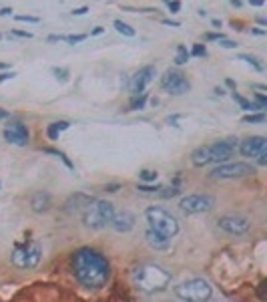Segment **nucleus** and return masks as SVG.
Listing matches in <instances>:
<instances>
[{"instance_id":"f257e3e1","label":"nucleus","mask_w":267,"mask_h":302,"mask_svg":"<svg viewBox=\"0 0 267 302\" xmlns=\"http://www.w3.org/2000/svg\"><path fill=\"white\" fill-rule=\"evenodd\" d=\"M73 272L75 278L87 288H100L111 276V264L98 250L81 248L73 256Z\"/></svg>"},{"instance_id":"f03ea898","label":"nucleus","mask_w":267,"mask_h":302,"mask_svg":"<svg viewBox=\"0 0 267 302\" xmlns=\"http://www.w3.org/2000/svg\"><path fill=\"white\" fill-rule=\"evenodd\" d=\"M133 282L139 290H143L147 294L163 292L171 284V272L165 270L163 266H159V264L145 262V264H139L133 270Z\"/></svg>"},{"instance_id":"7ed1b4c3","label":"nucleus","mask_w":267,"mask_h":302,"mask_svg":"<svg viewBox=\"0 0 267 302\" xmlns=\"http://www.w3.org/2000/svg\"><path fill=\"white\" fill-rule=\"evenodd\" d=\"M145 218H147L149 228H151L153 232L161 234V236H165V238H169V240L179 234V222H177V218L171 216V214H169L167 210H163V208H157V206L149 208V210L145 212Z\"/></svg>"},{"instance_id":"20e7f679","label":"nucleus","mask_w":267,"mask_h":302,"mask_svg":"<svg viewBox=\"0 0 267 302\" xmlns=\"http://www.w3.org/2000/svg\"><path fill=\"white\" fill-rule=\"evenodd\" d=\"M115 208L111 201H104V199H94L90 206H87V210L83 212V222L87 228H94L100 230L104 226H109L113 220Z\"/></svg>"},{"instance_id":"39448f33","label":"nucleus","mask_w":267,"mask_h":302,"mask_svg":"<svg viewBox=\"0 0 267 302\" xmlns=\"http://www.w3.org/2000/svg\"><path fill=\"white\" fill-rule=\"evenodd\" d=\"M175 294L177 298L185 300V302H207L213 294L211 284L203 278H193V280H185L181 284L175 286Z\"/></svg>"},{"instance_id":"423d86ee","label":"nucleus","mask_w":267,"mask_h":302,"mask_svg":"<svg viewBox=\"0 0 267 302\" xmlns=\"http://www.w3.org/2000/svg\"><path fill=\"white\" fill-rule=\"evenodd\" d=\"M40 258H42V248L36 240H28L24 244H18L12 250V264L16 268H22V270L36 268Z\"/></svg>"},{"instance_id":"0eeeda50","label":"nucleus","mask_w":267,"mask_h":302,"mask_svg":"<svg viewBox=\"0 0 267 302\" xmlns=\"http://www.w3.org/2000/svg\"><path fill=\"white\" fill-rule=\"evenodd\" d=\"M213 206H215V199L207 193H193L179 201V208L185 214H203V212H209Z\"/></svg>"},{"instance_id":"6e6552de","label":"nucleus","mask_w":267,"mask_h":302,"mask_svg":"<svg viewBox=\"0 0 267 302\" xmlns=\"http://www.w3.org/2000/svg\"><path fill=\"white\" fill-rule=\"evenodd\" d=\"M253 173H255V169L249 163H241V161L221 163L211 171V175L215 179H235V177H247V175H253Z\"/></svg>"},{"instance_id":"1a4fd4ad","label":"nucleus","mask_w":267,"mask_h":302,"mask_svg":"<svg viewBox=\"0 0 267 302\" xmlns=\"http://www.w3.org/2000/svg\"><path fill=\"white\" fill-rule=\"evenodd\" d=\"M235 151H237V141L235 139L215 141L213 145H209V161L211 163H225L235 155Z\"/></svg>"},{"instance_id":"9d476101","label":"nucleus","mask_w":267,"mask_h":302,"mask_svg":"<svg viewBox=\"0 0 267 302\" xmlns=\"http://www.w3.org/2000/svg\"><path fill=\"white\" fill-rule=\"evenodd\" d=\"M161 87H163L167 93L179 97V95H185V93L191 89V83H189L187 77H185L183 73H179V71H165V75L161 77Z\"/></svg>"},{"instance_id":"9b49d317","label":"nucleus","mask_w":267,"mask_h":302,"mask_svg":"<svg viewBox=\"0 0 267 302\" xmlns=\"http://www.w3.org/2000/svg\"><path fill=\"white\" fill-rule=\"evenodd\" d=\"M217 226H219L223 232L233 234V236L247 234V232H249V228H251V224H249V220H247V218H243V216H235V214L221 216V218L217 220Z\"/></svg>"},{"instance_id":"f8f14e48","label":"nucleus","mask_w":267,"mask_h":302,"mask_svg":"<svg viewBox=\"0 0 267 302\" xmlns=\"http://www.w3.org/2000/svg\"><path fill=\"white\" fill-rule=\"evenodd\" d=\"M153 77H155V67L153 65H147V67H143V69H139L133 77H131V81H129V91L137 97V95H143L145 93V87L153 81Z\"/></svg>"},{"instance_id":"ddd939ff","label":"nucleus","mask_w":267,"mask_h":302,"mask_svg":"<svg viewBox=\"0 0 267 302\" xmlns=\"http://www.w3.org/2000/svg\"><path fill=\"white\" fill-rule=\"evenodd\" d=\"M265 145H267L265 137H261V135H253V137L243 139V141H241V145H237V149H239V153H241V155H245V157H257V155L261 153V151H265Z\"/></svg>"},{"instance_id":"4468645a","label":"nucleus","mask_w":267,"mask_h":302,"mask_svg":"<svg viewBox=\"0 0 267 302\" xmlns=\"http://www.w3.org/2000/svg\"><path fill=\"white\" fill-rule=\"evenodd\" d=\"M4 139L8 143H14V145H26L28 143V129L22 125V123H10L6 129H4Z\"/></svg>"},{"instance_id":"2eb2a0df","label":"nucleus","mask_w":267,"mask_h":302,"mask_svg":"<svg viewBox=\"0 0 267 302\" xmlns=\"http://www.w3.org/2000/svg\"><path fill=\"white\" fill-rule=\"evenodd\" d=\"M111 226L115 232H121V234H127L135 228V216L129 212V210H121V212H115L113 214V220H111Z\"/></svg>"},{"instance_id":"dca6fc26","label":"nucleus","mask_w":267,"mask_h":302,"mask_svg":"<svg viewBox=\"0 0 267 302\" xmlns=\"http://www.w3.org/2000/svg\"><path fill=\"white\" fill-rule=\"evenodd\" d=\"M94 201V197L87 195V193H75L67 199V204H65V210L67 214H77V212H85L87 206H90Z\"/></svg>"},{"instance_id":"f3484780","label":"nucleus","mask_w":267,"mask_h":302,"mask_svg":"<svg viewBox=\"0 0 267 302\" xmlns=\"http://www.w3.org/2000/svg\"><path fill=\"white\" fill-rule=\"evenodd\" d=\"M50 204H52V197L48 191H36L32 197H30V208L32 212L36 214H44L50 210Z\"/></svg>"},{"instance_id":"a211bd4d","label":"nucleus","mask_w":267,"mask_h":302,"mask_svg":"<svg viewBox=\"0 0 267 302\" xmlns=\"http://www.w3.org/2000/svg\"><path fill=\"white\" fill-rule=\"evenodd\" d=\"M145 240H147V244H149L151 248H155V250H167L169 244H171L169 238H165V236H161V234L153 232L151 228L145 232Z\"/></svg>"},{"instance_id":"6ab92c4d","label":"nucleus","mask_w":267,"mask_h":302,"mask_svg":"<svg viewBox=\"0 0 267 302\" xmlns=\"http://www.w3.org/2000/svg\"><path fill=\"white\" fill-rule=\"evenodd\" d=\"M191 161H193V165L195 167H203V165H207V163H211L209 161V145H201V147H197L193 153H191Z\"/></svg>"},{"instance_id":"aec40b11","label":"nucleus","mask_w":267,"mask_h":302,"mask_svg":"<svg viewBox=\"0 0 267 302\" xmlns=\"http://www.w3.org/2000/svg\"><path fill=\"white\" fill-rule=\"evenodd\" d=\"M69 127H71L69 121H57V123H50V125H48L46 133H48L50 139H59V135H61L65 129H69Z\"/></svg>"},{"instance_id":"412c9836","label":"nucleus","mask_w":267,"mask_h":302,"mask_svg":"<svg viewBox=\"0 0 267 302\" xmlns=\"http://www.w3.org/2000/svg\"><path fill=\"white\" fill-rule=\"evenodd\" d=\"M113 24H115L117 32H121V34H125V36H135V34H137V30H135V28H133L131 24L123 22V20H115Z\"/></svg>"},{"instance_id":"4be33fe9","label":"nucleus","mask_w":267,"mask_h":302,"mask_svg":"<svg viewBox=\"0 0 267 302\" xmlns=\"http://www.w3.org/2000/svg\"><path fill=\"white\" fill-rule=\"evenodd\" d=\"M189 57H191V55H189V50H187L183 44H179V46H177V57H175V63H177V65H185V63L189 61Z\"/></svg>"},{"instance_id":"5701e85b","label":"nucleus","mask_w":267,"mask_h":302,"mask_svg":"<svg viewBox=\"0 0 267 302\" xmlns=\"http://www.w3.org/2000/svg\"><path fill=\"white\" fill-rule=\"evenodd\" d=\"M233 99L237 101V103L241 105V109H245V111H255V109H257V105L249 103V101H247L245 97H241V95H239V93H235V91H233Z\"/></svg>"},{"instance_id":"b1692460","label":"nucleus","mask_w":267,"mask_h":302,"mask_svg":"<svg viewBox=\"0 0 267 302\" xmlns=\"http://www.w3.org/2000/svg\"><path fill=\"white\" fill-rule=\"evenodd\" d=\"M161 189H163L161 183H157V185H137V191H139V193H147V195H151V193H161Z\"/></svg>"},{"instance_id":"393cba45","label":"nucleus","mask_w":267,"mask_h":302,"mask_svg":"<svg viewBox=\"0 0 267 302\" xmlns=\"http://www.w3.org/2000/svg\"><path fill=\"white\" fill-rule=\"evenodd\" d=\"M239 61H243V63L251 65L255 71H263V65H261V63H257V59H255V57H249V55H239Z\"/></svg>"},{"instance_id":"a878e982","label":"nucleus","mask_w":267,"mask_h":302,"mask_svg":"<svg viewBox=\"0 0 267 302\" xmlns=\"http://www.w3.org/2000/svg\"><path fill=\"white\" fill-rule=\"evenodd\" d=\"M44 153H50V155H57V157H61V159L65 161V165H67V167H73V163L69 161V157H67V155L63 153V151H59V149H50V147H46V149H44Z\"/></svg>"},{"instance_id":"bb28decb","label":"nucleus","mask_w":267,"mask_h":302,"mask_svg":"<svg viewBox=\"0 0 267 302\" xmlns=\"http://www.w3.org/2000/svg\"><path fill=\"white\" fill-rule=\"evenodd\" d=\"M145 101H147V95H137L133 101H131V109H143L145 107Z\"/></svg>"},{"instance_id":"cd10ccee","label":"nucleus","mask_w":267,"mask_h":302,"mask_svg":"<svg viewBox=\"0 0 267 302\" xmlns=\"http://www.w3.org/2000/svg\"><path fill=\"white\" fill-rule=\"evenodd\" d=\"M243 123H263L265 121V115L263 113H255V115H245L243 119H241Z\"/></svg>"},{"instance_id":"c85d7f7f","label":"nucleus","mask_w":267,"mask_h":302,"mask_svg":"<svg viewBox=\"0 0 267 302\" xmlns=\"http://www.w3.org/2000/svg\"><path fill=\"white\" fill-rule=\"evenodd\" d=\"M87 38V34H71V36H57V40H67V42H71V44H75V42H81V40H85Z\"/></svg>"},{"instance_id":"c756f323","label":"nucleus","mask_w":267,"mask_h":302,"mask_svg":"<svg viewBox=\"0 0 267 302\" xmlns=\"http://www.w3.org/2000/svg\"><path fill=\"white\" fill-rule=\"evenodd\" d=\"M191 55H195V57H205V55H207V48H205V44H193Z\"/></svg>"},{"instance_id":"7c9ffc66","label":"nucleus","mask_w":267,"mask_h":302,"mask_svg":"<svg viewBox=\"0 0 267 302\" xmlns=\"http://www.w3.org/2000/svg\"><path fill=\"white\" fill-rule=\"evenodd\" d=\"M141 179H143V181H155V179H157V171L143 169V171H141Z\"/></svg>"},{"instance_id":"2f4dec72","label":"nucleus","mask_w":267,"mask_h":302,"mask_svg":"<svg viewBox=\"0 0 267 302\" xmlns=\"http://www.w3.org/2000/svg\"><path fill=\"white\" fill-rule=\"evenodd\" d=\"M205 38L207 40H223V34L221 32H207Z\"/></svg>"},{"instance_id":"473e14b6","label":"nucleus","mask_w":267,"mask_h":302,"mask_svg":"<svg viewBox=\"0 0 267 302\" xmlns=\"http://www.w3.org/2000/svg\"><path fill=\"white\" fill-rule=\"evenodd\" d=\"M16 20H20V22H38V18H36V16H24V14L16 16Z\"/></svg>"},{"instance_id":"72a5a7b5","label":"nucleus","mask_w":267,"mask_h":302,"mask_svg":"<svg viewBox=\"0 0 267 302\" xmlns=\"http://www.w3.org/2000/svg\"><path fill=\"white\" fill-rule=\"evenodd\" d=\"M219 44H221V46H225V48H235V46H237V42H235V40H227V38L219 40Z\"/></svg>"},{"instance_id":"f704fd0d","label":"nucleus","mask_w":267,"mask_h":302,"mask_svg":"<svg viewBox=\"0 0 267 302\" xmlns=\"http://www.w3.org/2000/svg\"><path fill=\"white\" fill-rule=\"evenodd\" d=\"M167 8L171 12H179L181 10V2H167Z\"/></svg>"},{"instance_id":"c9c22d12","label":"nucleus","mask_w":267,"mask_h":302,"mask_svg":"<svg viewBox=\"0 0 267 302\" xmlns=\"http://www.w3.org/2000/svg\"><path fill=\"white\" fill-rule=\"evenodd\" d=\"M257 157H259V159H257V161H259V165H265V163H267V153H265V151H261V153H259Z\"/></svg>"},{"instance_id":"e433bc0d","label":"nucleus","mask_w":267,"mask_h":302,"mask_svg":"<svg viewBox=\"0 0 267 302\" xmlns=\"http://www.w3.org/2000/svg\"><path fill=\"white\" fill-rule=\"evenodd\" d=\"M12 34H16V36H22V38H30V36H32L30 32H24V30H12Z\"/></svg>"},{"instance_id":"4c0bfd02","label":"nucleus","mask_w":267,"mask_h":302,"mask_svg":"<svg viewBox=\"0 0 267 302\" xmlns=\"http://www.w3.org/2000/svg\"><path fill=\"white\" fill-rule=\"evenodd\" d=\"M85 12H89V8H87V6H83V8H75V10H73V14H77V16H81V14H85Z\"/></svg>"},{"instance_id":"58836bf2","label":"nucleus","mask_w":267,"mask_h":302,"mask_svg":"<svg viewBox=\"0 0 267 302\" xmlns=\"http://www.w3.org/2000/svg\"><path fill=\"white\" fill-rule=\"evenodd\" d=\"M12 77H14V73H2V75H0V83L6 81V79H12Z\"/></svg>"},{"instance_id":"ea45409f","label":"nucleus","mask_w":267,"mask_h":302,"mask_svg":"<svg viewBox=\"0 0 267 302\" xmlns=\"http://www.w3.org/2000/svg\"><path fill=\"white\" fill-rule=\"evenodd\" d=\"M104 189H106V191H117V189H119V183H111V185H106Z\"/></svg>"},{"instance_id":"a19ab883","label":"nucleus","mask_w":267,"mask_h":302,"mask_svg":"<svg viewBox=\"0 0 267 302\" xmlns=\"http://www.w3.org/2000/svg\"><path fill=\"white\" fill-rule=\"evenodd\" d=\"M55 75H61V79H67V77H65V75H67L65 69H55Z\"/></svg>"},{"instance_id":"79ce46f5","label":"nucleus","mask_w":267,"mask_h":302,"mask_svg":"<svg viewBox=\"0 0 267 302\" xmlns=\"http://www.w3.org/2000/svg\"><path fill=\"white\" fill-rule=\"evenodd\" d=\"M6 117H8V111L0 107V121H2V119H6Z\"/></svg>"},{"instance_id":"37998d69","label":"nucleus","mask_w":267,"mask_h":302,"mask_svg":"<svg viewBox=\"0 0 267 302\" xmlns=\"http://www.w3.org/2000/svg\"><path fill=\"white\" fill-rule=\"evenodd\" d=\"M163 24H171V26H179V22H177V20H169V18H165V20H163Z\"/></svg>"},{"instance_id":"c03bdc74","label":"nucleus","mask_w":267,"mask_h":302,"mask_svg":"<svg viewBox=\"0 0 267 302\" xmlns=\"http://www.w3.org/2000/svg\"><path fill=\"white\" fill-rule=\"evenodd\" d=\"M10 12H12L10 8H2V10H0V16H8Z\"/></svg>"},{"instance_id":"a18cd8bd","label":"nucleus","mask_w":267,"mask_h":302,"mask_svg":"<svg viewBox=\"0 0 267 302\" xmlns=\"http://www.w3.org/2000/svg\"><path fill=\"white\" fill-rule=\"evenodd\" d=\"M251 32H255V34H265V30H261V28H251Z\"/></svg>"},{"instance_id":"49530a36","label":"nucleus","mask_w":267,"mask_h":302,"mask_svg":"<svg viewBox=\"0 0 267 302\" xmlns=\"http://www.w3.org/2000/svg\"><path fill=\"white\" fill-rule=\"evenodd\" d=\"M100 32H102V28H100V26H96V28H94L90 34H100Z\"/></svg>"},{"instance_id":"de8ad7c7","label":"nucleus","mask_w":267,"mask_h":302,"mask_svg":"<svg viewBox=\"0 0 267 302\" xmlns=\"http://www.w3.org/2000/svg\"><path fill=\"white\" fill-rule=\"evenodd\" d=\"M225 83H227V87H231V89H235V83H233V81H231V79H227V81H225Z\"/></svg>"},{"instance_id":"09e8293b","label":"nucleus","mask_w":267,"mask_h":302,"mask_svg":"<svg viewBox=\"0 0 267 302\" xmlns=\"http://www.w3.org/2000/svg\"><path fill=\"white\" fill-rule=\"evenodd\" d=\"M0 69H8V65L6 63H0Z\"/></svg>"}]
</instances>
